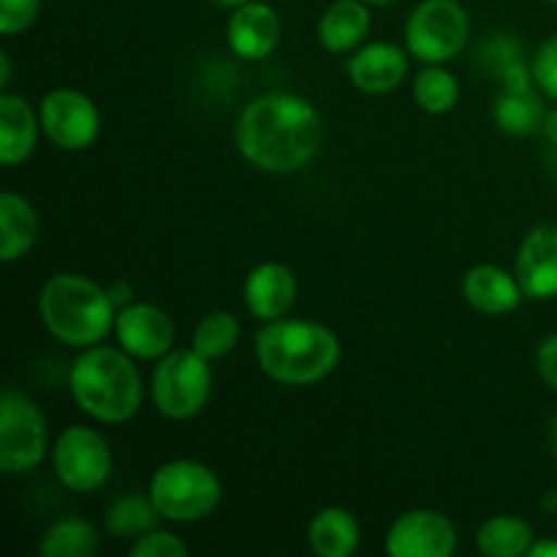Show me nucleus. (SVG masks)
I'll return each instance as SVG.
<instances>
[{
    "label": "nucleus",
    "mask_w": 557,
    "mask_h": 557,
    "mask_svg": "<svg viewBox=\"0 0 557 557\" xmlns=\"http://www.w3.org/2000/svg\"><path fill=\"white\" fill-rule=\"evenodd\" d=\"M234 139L245 161L253 166L272 174H292L319 156L324 123L319 109L302 96L267 92L243 109Z\"/></svg>",
    "instance_id": "nucleus-1"
},
{
    "label": "nucleus",
    "mask_w": 557,
    "mask_h": 557,
    "mask_svg": "<svg viewBox=\"0 0 557 557\" xmlns=\"http://www.w3.org/2000/svg\"><path fill=\"white\" fill-rule=\"evenodd\" d=\"M256 359L267 379L283 386L324 381L341 362V341L319 321H264L256 335Z\"/></svg>",
    "instance_id": "nucleus-2"
},
{
    "label": "nucleus",
    "mask_w": 557,
    "mask_h": 557,
    "mask_svg": "<svg viewBox=\"0 0 557 557\" xmlns=\"http://www.w3.org/2000/svg\"><path fill=\"white\" fill-rule=\"evenodd\" d=\"M131 354L112 346H90L74 359L69 389L76 406L103 424H123L141 406V375Z\"/></svg>",
    "instance_id": "nucleus-3"
},
{
    "label": "nucleus",
    "mask_w": 557,
    "mask_h": 557,
    "mask_svg": "<svg viewBox=\"0 0 557 557\" xmlns=\"http://www.w3.org/2000/svg\"><path fill=\"white\" fill-rule=\"evenodd\" d=\"M38 313L54 341L71 348L98 346L114 330L117 305L107 288L76 272H60L44 283Z\"/></svg>",
    "instance_id": "nucleus-4"
},
{
    "label": "nucleus",
    "mask_w": 557,
    "mask_h": 557,
    "mask_svg": "<svg viewBox=\"0 0 557 557\" xmlns=\"http://www.w3.org/2000/svg\"><path fill=\"white\" fill-rule=\"evenodd\" d=\"M150 498L163 520L199 522L218 509L223 484L205 462L172 460L152 473Z\"/></svg>",
    "instance_id": "nucleus-5"
},
{
    "label": "nucleus",
    "mask_w": 557,
    "mask_h": 557,
    "mask_svg": "<svg viewBox=\"0 0 557 557\" xmlns=\"http://www.w3.org/2000/svg\"><path fill=\"white\" fill-rule=\"evenodd\" d=\"M212 395L210 359L196 348H180L158 359L152 370V403L169 419L196 417Z\"/></svg>",
    "instance_id": "nucleus-6"
},
{
    "label": "nucleus",
    "mask_w": 557,
    "mask_h": 557,
    "mask_svg": "<svg viewBox=\"0 0 557 557\" xmlns=\"http://www.w3.org/2000/svg\"><path fill=\"white\" fill-rule=\"evenodd\" d=\"M471 36V20L457 0H424L406 22V49L424 65L455 60Z\"/></svg>",
    "instance_id": "nucleus-7"
},
{
    "label": "nucleus",
    "mask_w": 557,
    "mask_h": 557,
    "mask_svg": "<svg viewBox=\"0 0 557 557\" xmlns=\"http://www.w3.org/2000/svg\"><path fill=\"white\" fill-rule=\"evenodd\" d=\"M47 455V419L25 392L9 389L0 400V471L16 476L41 466Z\"/></svg>",
    "instance_id": "nucleus-8"
},
{
    "label": "nucleus",
    "mask_w": 557,
    "mask_h": 557,
    "mask_svg": "<svg viewBox=\"0 0 557 557\" xmlns=\"http://www.w3.org/2000/svg\"><path fill=\"white\" fill-rule=\"evenodd\" d=\"M52 466L54 476L71 493H96L112 473V451L98 430L74 424L54 441Z\"/></svg>",
    "instance_id": "nucleus-9"
},
{
    "label": "nucleus",
    "mask_w": 557,
    "mask_h": 557,
    "mask_svg": "<svg viewBox=\"0 0 557 557\" xmlns=\"http://www.w3.org/2000/svg\"><path fill=\"white\" fill-rule=\"evenodd\" d=\"M38 117H41L44 136L65 152L87 150L90 145H96L98 134H101V112L92 98L79 90H71V87L49 92L41 101Z\"/></svg>",
    "instance_id": "nucleus-10"
},
{
    "label": "nucleus",
    "mask_w": 557,
    "mask_h": 557,
    "mask_svg": "<svg viewBox=\"0 0 557 557\" xmlns=\"http://www.w3.org/2000/svg\"><path fill=\"white\" fill-rule=\"evenodd\" d=\"M384 549L389 557H449L457 549V528L441 511H406L392 522Z\"/></svg>",
    "instance_id": "nucleus-11"
},
{
    "label": "nucleus",
    "mask_w": 557,
    "mask_h": 557,
    "mask_svg": "<svg viewBox=\"0 0 557 557\" xmlns=\"http://www.w3.org/2000/svg\"><path fill=\"white\" fill-rule=\"evenodd\" d=\"M114 335L123 351H128L134 359L152 362V359L166 357L174 348V321L158 305L131 302L117 310Z\"/></svg>",
    "instance_id": "nucleus-12"
},
{
    "label": "nucleus",
    "mask_w": 557,
    "mask_h": 557,
    "mask_svg": "<svg viewBox=\"0 0 557 557\" xmlns=\"http://www.w3.org/2000/svg\"><path fill=\"white\" fill-rule=\"evenodd\" d=\"M515 275L528 299L557 297V223H542L525 234Z\"/></svg>",
    "instance_id": "nucleus-13"
},
{
    "label": "nucleus",
    "mask_w": 557,
    "mask_h": 557,
    "mask_svg": "<svg viewBox=\"0 0 557 557\" xmlns=\"http://www.w3.org/2000/svg\"><path fill=\"white\" fill-rule=\"evenodd\" d=\"M281 16L272 5L259 3V0H250V3L237 5L228 20L226 38L228 47L237 58L243 60H264L270 58L272 52L281 44Z\"/></svg>",
    "instance_id": "nucleus-14"
},
{
    "label": "nucleus",
    "mask_w": 557,
    "mask_h": 557,
    "mask_svg": "<svg viewBox=\"0 0 557 557\" xmlns=\"http://www.w3.org/2000/svg\"><path fill=\"white\" fill-rule=\"evenodd\" d=\"M348 79L368 96H384L397 90L408 74V54L386 41H373L348 60Z\"/></svg>",
    "instance_id": "nucleus-15"
},
{
    "label": "nucleus",
    "mask_w": 557,
    "mask_h": 557,
    "mask_svg": "<svg viewBox=\"0 0 557 557\" xmlns=\"http://www.w3.org/2000/svg\"><path fill=\"white\" fill-rule=\"evenodd\" d=\"M297 275L281 261L253 267L245 281V305L261 321L283 319L297 302Z\"/></svg>",
    "instance_id": "nucleus-16"
},
{
    "label": "nucleus",
    "mask_w": 557,
    "mask_h": 557,
    "mask_svg": "<svg viewBox=\"0 0 557 557\" xmlns=\"http://www.w3.org/2000/svg\"><path fill=\"white\" fill-rule=\"evenodd\" d=\"M462 292H466L468 305L479 313L487 315H504L520 308L522 302V286L517 275H509L506 270L495 264H476L466 272L462 281Z\"/></svg>",
    "instance_id": "nucleus-17"
},
{
    "label": "nucleus",
    "mask_w": 557,
    "mask_h": 557,
    "mask_svg": "<svg viewBox=\"0 0 557 557\" xmlns=\"http://www.w3.org/2000/svg\"><path fill=\"white\" fill-rule=\"evenodd\" d=\"M41 117L22 96L3 90L0 96V161L3 166H16L25 161L38 141Z\"/></svg>",
    "instance_id": "nucleus-18"
},
{
    "label": "nucleus",
    "mask_w": 557,
    "mask_h": 557,
    "mask_svg": "<svg viewBox=\"0 0 557 557\" xmlns=\"http://www.w3.org/2000/svg\"><path fill=\"white\" fill-rule=\"evenodd\" d=\"M370 30V9L364 0H337L321 14L319 44L326 52H351Z\"/></svg>",
    "instance_id": "nucleus-19"
},
{
    "label": "nucleus",
    "mask_w": 557,
    "mask_h": 557,
    "mask_svg": "<svg viewBox=\"0 0 557 557\" xmlns=\"http://www.w3.org/2000/svg\"><path fill=\"white\" fill-rule=\"evenodd\" d=\"M38 239V215L25 196L0 194V259L5 264L22 259Z\"/></svg>",
    "instance_id": "nucleus-20"
},
{
    "label": "nucleus",
    "mask_w": 557,
    "mask_h": 557,
    "mask_svg": "<svg viewBox=\"0 0 557 557\" xmlns=\"http://www.w3.org/2000/svg\"><path fill=\"white\" fill-rule=\"evenodd\" d=\"M308 542L319 557H348L359 547V522L343 506H326L310 520Z\"/></svg>",
    "instance_id": "nucleus-21"
},
{
    "label": "nucleus",
    "mask_w": 557,
    "mask_h": 557,
    "mask_svg": "<svg viewBox=\"0 0 557 557\" xmlns=\"http://www.w3.org/2000/svg\"><path fill=\"white\" fill-rule=\"evenodd\" d=\"M493 117L500 131L511 136H528L533 131L544 128V103L533 87H522V90H504V96L495 98Z\"/></svg>",
    "instance_id": "nucleus-22"
},
{
    "label": "nucleus",
    "mask_w": 557,
    "mask_h": 557,
    "mask_svg": "<svg viewBox=\"0 0 557 557\" xmlns=\"http://www.w3.org/2000/svg\"><path fill=\"white\" fill-rule=\"evenodd\" d=\"M533 528L520 517H490L476 533V547L487 557H520L531 553Z\"/></svg>",
    "instance_id": "nucleus-23"
},
{
    "label": "nucleus",
    "mask_w": 557,
    "mask_h": 557,
    "mask_svg": "<svg viewBox=\"0 0 557 557\" xmlns=\"http://www.w3.org/2000/svg\"><path fill=\"white\" fill-rule=\"evenodd\" d=\"M96 549V528L82 517H63L52 522L38 544V555L44 557H90Z\"/></svg>",
    "instance_id": "nucleus-24"
},
{
    "label": "nucleus",
    "mask_w": 557,
    "mask_h": 557,
    "mask_svg": "<svg viewBox=\"0 0 557 557\" xmlns=\"http://www.w3.org/2000/svg\"><path fill=\"white\" fill-rule=\"evenodd\" d=\"M239 341V321L237 315L228 310H212L205 319L196 324L194 337H190V348L207 357L210 362L226 357Z\"/></svg>",
    "instance_id": "nucleus-25"
},
{
    "label": "nucleus",
    "mask_w": 557,
    "mask_h": 557,
    "mask_svg": "<svg viewBox=\"0 0 557 557\" xmlns=\"http://www.w3.org/2000/svg\"><path fill=\"white\" fill-rule=\"evenodd\" d=\"M158 509L150 495H123L107 509V531L114 536H145L156 531Z\"/></svg>",
    "instance_id": "nucleus-26"
},
{
    "label": "nucleus",
    "mask_w": 557,
    "mask_h": 557,
    "mask_svg": "<svg viewBox=\"0 0 557 557\" xmlns=\"http://www.w3.org/2000/svg\"><path fill=\"white\" fill-rule=\"evenodd\" d=\"M413 98L428 114H446L457 107L460 85L455 76L441 65H428L413 79Z\"/></svg>",
    "instance_id": "nucleus-27"
},
{
    "label": "nucleus",
    "mask_w": 557,
    "mask_h": 557,
    "mask_svg": "<svg viewBox=\"0 0 557 557\" xmlns=\"http://www.w3.org/2000/svg\"><path fill=\"white\" fill-rule=\"evenodd\" d=\"M131 555L134 557H185L188 555V547L180 536L169 531H150L145 536L136 539L131 544Z\"/></svg>",
    "instance_id": "nucleus-28"
},
{
    "label": "nucleus",
    "mask_w": 557,
    "mask_h": 557,
    "mask_svg": "<svg viewBox=\"0 0 557 557\" xmlns=\"http://www.w3.org/2000/svg\"><path fill=\"white\" fill-rule=\"evenodd\" d=\"M41 0H0V33L14 36L38 20Z\"/></svg>",
    "instance_id": "nucleus-29"
},
{
    "label": "nucleus",
    "mask_w": 557,
    "mask_h": 557,
    "mask_svg": "<svg viewBox=\"0 0 557 557\" xmlns=\"http://www.w3.org/2000/svg\"><path fill=\"white\" fill-rule=\"evenodd\" d=\"M531 71H533V79H536L539 90H544L549 98H555L557 101V36L549 38V41L539 49Z\"/></svg>",
    "instance_id": "nucleus-30"
},
{
    "label": "nucleus",
    "mask_w": 557,
    "mask_h": 557,
    "mask_svg": "<svg viewBox=\"0 0 557 557\" xmlns=\"http://www.w3.org/2000/svg\"><path fill=\"white\" fill-rule=\"evenodd\" d=\"M536 370L547 386L557 392V335L544 337L536 348Z\"/></svg>",
    "instance_id": "nucleus-31"
},
{
    "label": "nucleus",
    "mask_w": 557,
    "mask_h": 557,
    "mask_svg": "<svg viewBox=\"0 0 557 557\" xmlns=\"http://www.w3.org/2000/svg\"><path fill=\"white\" fill-rule=\"evenodd\" d=\"M109 297H112V302L117 305V310H120V308H125V305L134 302V288H131V283L117 281L109 286Z\"/></svg>",
    "instance_id": "nucleus-32"
},
{
    "label": "nucleus",
    "mask_w": 557,
    "mask_h": 557,
    "mask_svg": "<svg viewBox=\"0 0 557 557\" xmlns=\"http://www.w3.org/2000/svg\"><path fill=\"white\" fill-rule=\"evenodd\" d=\"M528 557H557V542L553 539H544V542H533Z\"/></svg>",
    "instance_id": "nucleus-33"
},
{
    "label": "nucleus",
    "mask_w": 557,
    "mask_h": 557,
    "mask_svg": "<svg viewBox=\"0 0 557 557\" xmlns=\"http://www.w3.org/2000/svg\"><path fill=\"white\" fill-rule=\"evenodd\" d=\"M544 136H547L553 145H557V109L547 112V117H544Z\"/></svg>",
    "instance_id": "nucleus-34"
},
{
    "label": "nucleus",
    "mask_w": 557,
    "mask_h": 557,
    "mask_svg": "<svg viewBox=\"0 0 557 557\" xmlns=\"http://www.w3.org/2000/svg\"><path fill=\"white\" fill-rule=\"evenodd\" d=\"M9 82H11V60H9V54L0 52V90H5V87H9Z\"/></svg>",
    "instance_id": "nucleus-35"
},
{
    "label": "nucleus",
    "mask_w": 557,
    "mask_h": 557,
    "mask_svg": "<svg viewBox=\"0 0 557 557\" xmlns=\"http://www.w3.org/2000/svg\"><path fill=\"white\" fill-rule=\"evenodd\" d=\"M549 449H553V457L557 460V417L553 419V428H549Z\"/></svg>",
    "instance_id": "nucleus-36"
},
{
    "label": "nucleus",
    "mask_w": 557,
    "mask_h": 557,
    "mask_svg": "<svg viewBox=\"0 0 557 557\" xmlns=\"http://www.w3.org/2000/svg\"><path fill=\"white\" fill-rule=\"evenodd\" d=\"M215 5H223V9H237V5L250 3V0H212Z\"/></svg>",
    "instance_id": "nucleus-37"
},
{
    "label": "nucleus",
    "mask_w": 557,
    "mask_h": 557,
    "mask_svg": "<svg viewBox=\"0 0 557 557\" xmlns=\"http://www.w3.org/2000/svg\"><path fill=\"white\" fill-rule=\"evenodd\" d=\"M364 3H370V5H386V3H395V0H364Z\"/></svg>",
    "instance_id": "nucleus-38"
},
{
    "label": "nucleus",
    "mask_w": 557,
    "mask_h": 557,
    "mask_svg": "<svg viewBox=\"0 0 557 557\" xmlns=\"http://www.w3.org/2000/svg\"><path fill=\"white\" fill-rule=\"evenodd\" d=\"M547 3H555L557 5V0H547Z\"/></svg>",
    "instance_id": "nucleus-39"
}]
</instances>
